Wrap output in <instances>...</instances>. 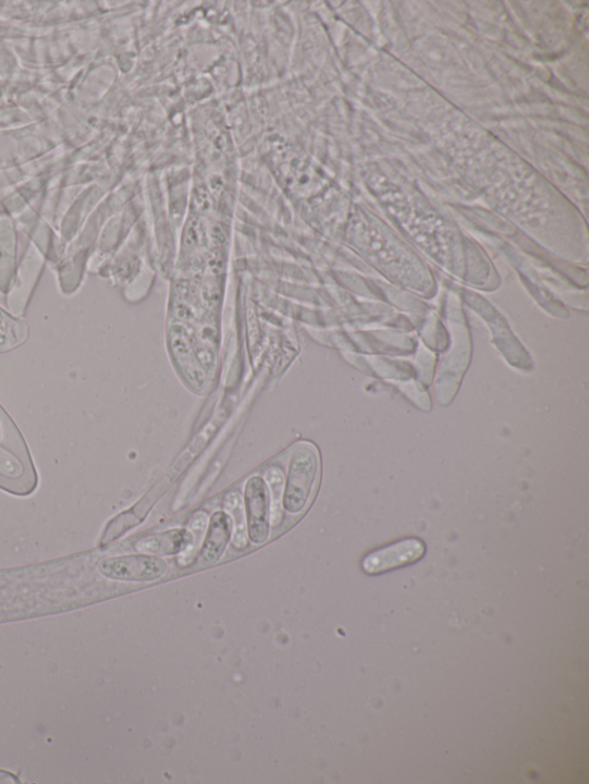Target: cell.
<instances>
[{"instance_id":"1","label":"cell","mask_w":589,"mask_h":784,"mask_svg":"<svg viewBox=\"0 0 589 784\" xmlns=\"http://www.w3.org/2000/svg\"><path fill=\"white\" fill-rule=\"evenodd\" d=\"M319 457L309 444H300L292 452L282 506L297 515L307 509L317 481Z\"/></svg>"},{"instance_id":"2","label":"cell","mask_w":589,"mask_h":784,"mask_svg":"<svg viewBox=\"0 0 589 784\" xmlns=\"http://www.w3.org/2000/svg\"><path fill=\"white\" fill-rule=\"evenodd\" d=\"M98 571L112 580L151 583L165 575L168 564L152 555H120L101 561L98 564Z\"/></svg>"},{"instance_id":"3","label":"cell","mask_w":589,"mask_h":784,"mask_svg":"<svg viewBox=\"0 0 589 784\" xmlns=\"http://www.w3.org/2000/svg\"><path fill=\"white\" fill-rule=\"evenodd\" d=\"M245 507L247 514L248 532L255 544L266 543L271 526V500L266 480L261 477H251L245 487Z\"/></svg>"},{"instance_id":"4","label":"cell","mask_w":589,"mask_h":784,"mask_svg":"<svg viewBox=\"0 0 589 784\" xmlns=\"http://www.w3.org/2000/svg\"><path fill=\"white\" fill-rule=\"evenodd\" d=\"M425 551L426 547L419 539H404L365 555L361 567L365 573L372 575L390 572L417 563Z\"/></svg>"},{"instance_id":"5","label":"cell","mask_w":589,"mask_h":784,"mask_svg":"<svg viewBox=\"0 0 589 784\" xmlns=\"http://www.w3.org/2000/svg\"><path fill=\"white\" fill-rule=\"evenodd\" d=\"M233 519L228 512L213 513L205 543L200 549L199 561L201 565L211 566L218 563L225 553L231 540Z\"/></svg>"},{"instance_id":"6","label":"cell","mask_w":589,"mask_h":784,"mask_svg":"<svg viewBox=\"0 0 589 784\" xmlns=\"http://www.w3.org/2000/svg\"><path fill=\"white\" fill-rule=\"evenodd\" d=\"M188 546V532L182 529H171L147 536L138 540L134 548L136 551L156 554L173 555L185 551Z\"/></svg>"},{"instance_id":"7","label":"cell","mask_w":589,"mask_h":784,"mask_svg":"<svg viewBox=\"0 0 589 784\" xmlns=\"http://www.w3.org/2000/svg\"><path fill=\"white\" fill-rule=\"evenodd\" d=\"M225 507L233 512L235 514L236 518H241V522L238 523V531L235 534L234 538V547L238 549H243L247 547V536H246V525L245 517H243V507H242V499L237 492H232L228 494V498L225 499Z\"/></svg>"},{"instance_id":"8","label":"cell","mask_w":589,"mask_h":784,"mask_svg":"<svg viewBox=\"0 0 589 784\" xmlns=\"http://www.w3.org/2000/svg\"><path fill=\"white\" fill-rule=\"evenodd\" d=\"M266 479L272 490V523L278 525L281 519L279 505L281 504V491L283 487V474L278 467H271L266 471Z\"/></svg>"}]
</instances>
